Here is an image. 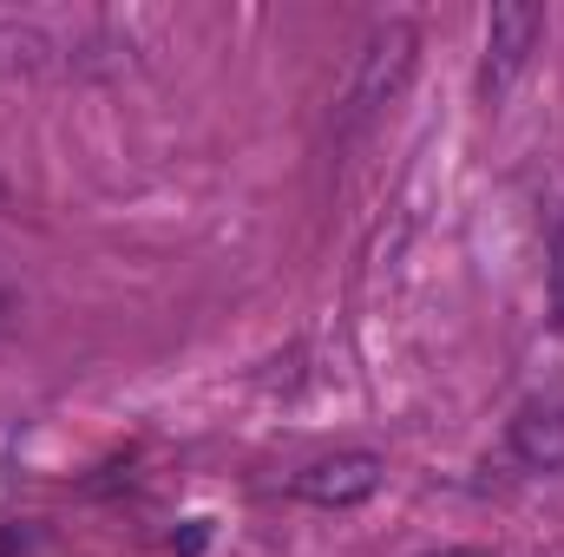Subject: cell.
Listing matches in <instances>:
<instances>
[{"instance_id": "1", "label": "cell", "mask_w": 564, "mask_h": 557, "mask_svg": "<svg viewBox=\"0 0 564 557\" xmlns=\"http://www.w3.org/2000/svg\"><path fill=\"white\" fill-rule=\"evenodd\" d=\"M139 53V13L0 7V79H86L119 73Z\"/></svg>"}, {"instance_id": "2", "label": "cell", "mask_w": 564, "mask_h": 557, "mask_svg": "<svg viewBox=\"0 0 564 557\" xmlns=\"http://www.w3.org/2000/svg\"><path fill=\"white\" fill-rule=\"evenodd\" d=\"M414 66H421V26H414V20H381V26L361 40V59H355V73H348L341 112H335V132L355 139V132H368L388 106H401Z\"/></svg>"}, {"instance_id": "3", "label": "cell", "mask_w": 564, "mask_h": 557, "mask_svg": "<svg viewBox=\"0 0 564 557\" xmlns=\"http://www.w3.org/2000/svg\"><path fill=\"white\" fill-rule=\"evenodd\" d=\"M539 40H545V7H532V0H499V7L486 13V59H479V99H486L492 112H499V106L512 99V86L525 79V66H532Z\"/></svg>"}, {"instance_id": "4", "label": "cell", "mask_w": 564, "mask_h": 557, "mask_svg": "<svg viewBox=\"0 0 564 557\" xmlns=\"http://www.w3.org/2000/svg\"><path fill=\"white\" fill-rule=\"evenodd\" d=\"M381 479H388L381 452H328V459L295 472V499H308L322 512H355L381 492Z\"/></svg>"}, {"instance_id": "5", "label": "cell", "mask_w": 564, "mask_h": 557, "mask_svg": "<svg viewBox=\"0 0 564 557\" xmlns=\"http://www.w3.org/2000/svg\"><path fill=\"white\" fill-rule=\"evenodd\" d=\"M506 446L525 472H564V401H525L506 426Z\"/></svg>"}, {"instance_id": "6", "label": "cell", "mask_w": 564, "mask_h": 557, "mask_svg": "<svg viewBox=\"0 0 564 557\" xmlns=\"http://www.w3.org/2000/svg\"><path fill=\"white\" fill-rule=\"evenodd\" d=\"M545 321L564 328V217H552L545 230Z\"/></svg>"}, {"instance_id": "7", "label": "cell", "mask_w": 564, "mask_h": 557, "mask_svg": "<svg viewBox=\"0 0 564 557\" xmlns=\"http://www.w3.org/2000/svg\"><path fill=\"white\" fill-rule=\"evenodd\" d=\"M204 538H210V525H204V518H197V525H191V532H184V538H177V551L191 557V551H204Z\"/></svg>"}, {"instance_id": "8", "label": "cell", "mask_w": 564, "mask_h": 557, "mask_svg": "<svg viewBox=\"0 0 564 557\" xmlns=\"http://www.w3.org/2000/svg\"><path fill=\"white\" fill-rule=\"evenodd\" d=\"M13 315H20V302H13V295H7V288H0V328H7V321H13Z\"/></svg>"}, {"instance_id": "9", "label": "cell", "mask_w": 564, "mask_h": 557, "mask_svg": "<svg viewBox=\"0 0 564 557\" xmlns=\"http://www.w3.org/2000/svg\"><path fill=\"white\" fill-rule=\"evenodd\" d=\"M446 557H479V551H446Z\"/></svg>"}]
</instances>
